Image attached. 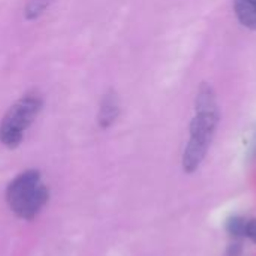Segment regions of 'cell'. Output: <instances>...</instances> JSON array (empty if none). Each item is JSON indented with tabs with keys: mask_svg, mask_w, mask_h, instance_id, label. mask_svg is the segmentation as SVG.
<instances>
[{
	"mask_svg": "<svg viewBox=\"0 0 256 256\" xmlns=\"http://www.w3.org/2000/svg\"><path fill=\"white\" fill-rule=\"evenodd\" d=\"M234 8L238 21L244 27L256 30V0H236Z\"/></svg>",
	"mask_w": 256,
	"mask_h": 256,
	"instance_id": "obj_5",
	"label": "cell"
},
{
	"mask_svg": "<svg viewBox=\"0 0 256 256\" xmlns=\"http://www.w3.org/2000/svg\"><path fill=\"white\" fill-rule=\"evenodd\" d=\"M246 228H248V220L243 218H232L228 220L226 225L228 232L234 237H246Z\"/></svg>",
	"mask_w": 256,
	"mask_h": 256,
	"instance_id": "obj_7",
	"label": "cell"
},
{
	"mask_svg": "<svg viewBox=\"0 0 256 256\" xmlns=\"http://www.w3.org/2000/svg\"><path fill=\"white\" fill-rule=\"evenodd\" d=\"M219 118L220 114L214 92L210 86L202 84L196 96V114L190 123V140L183 156V168L186 172L196 171L202 164L213 141Z\"/></svg>",
	"mask_w": 256,
	"mask_h": 256,
	"instance_id": "obj_1",
	"label": "cell"
},
{
	"mask_svg": "<svg viewBox=\"0 0 256 256\" xmlns=\"http://www.w3.org/2000/svg\"><path fill=\"white\" fill-rule=\"evenodd\" d=\"M52 3V0H28L27 6H26V18L27 20H36L39 18L46 8Z\"/></svg>",
	"mask_w": 256,
	"mask_h": 256,
	"instance_id": "obj_6",
	"label": "cell"
},
{
	"mask_svg": "<svg viewBox=\"0 0 256 256\" xmlns=\"http://www.w3.org/2000/svg\"><path fill=\"white\" fill-rule=\"evenodd\" d=\"M44 105L38 93L22 96L4 116L0 124V141L8 148H15L21 144L22 136L33 120L38 117Z\"/></svg>",
	"mask_w": 256,
	"mask_h": 256,
	"instance_id": "obj_3",
	"label": "cell"
},
{
	"mask_svg": "<svg viewBox=\"0 0 256 256\" xmlns=\"http://www.w3.org/2000/svg\"><path fill=\"white\" fill-rule=\"evenodd\" d=\"M120 114V105L116 93L110 92L105 94L102 104H100V111H99V124L100 128L106 129L110 128L118 117Z\"/></svg>",
	"mask_w": 256,
	"mask_h": 256,
	"instance_id": "obj_4",
	"label": "cell"
},
{
	"mask_svg": "<svg viewBox=\"0 0 256 256\" xmlns=\"http://www.w3.org/2000/svg\"><path fill=\"white\" fill-rule=\"evenodd\" d=\"M246 237H249L254 243H256V219L255 220H248Z\"/></svg>",
	"mask_w": 256,
	"mask_h": 256,
	"instance_id": "obj_8",
	"label": "cell"
},
{
	"mask_svg": "<svg viewBox=\"0 0 256 256\" xmlns=\"http://www.w3.org/2000/svg\"><path fill=\"white\" fill-rule=\"evenodd\" d=\"M252 156L256 158V134L255 136H254V142H252Z\"/></svg>",
	"mask_w": 256,
	"mask_h": 256,
	"instance_id": "obj_9",
	"label": "cell"
},
{
	"mask_svg": "<svg viewBox=\"0 0 256 256\" xmlns=\"http://www.w3.org/2000/svg\"><path fill=\"white\" fill-rule=\"evenodd\" d=\"M6 200L18 218L32 220L48 202V189L38 171H26L9 184Z\"/></svg>",
	"mask_w": 256,
	"mask_h": 256,
	"instance_id": "obj_2",
	"label": "cell"
}]
</instances>
